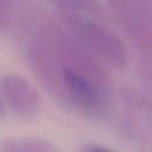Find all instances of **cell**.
<instances>
[{
	"label": "cell",
	"mask_w": 152,
	"mask_h": 152,
	"mask_svg": "<svg viewBox=\"0 0 152 152\" xmlns=\"http://www.w3.org/2000/svg\"><path fill=\"white\" fill-rule=\"evenodd\" d=\"M64 1H66V0H64ZM86 1H89V0H68V6H74L75 10H76V7L78 10H81L86 5Z\"/></svg>",
	"instance_id": "8992f818"
},
{
	"label": "cell",
	"mask_w": 152,
	"mask_h": 152,
	"mask_svg": "<svg viewBox=\"0 0 152 152\" xmlns=\"http://www.w3.org/2000/svg\"><path fill=\"white\" fill-rule=\"evenodd\" d=\"M2 112V102H1V91H0V114Z\"/></svg>",
	"instance_id": "52a82bcc"
},
{
	"label": "cell",
	"mask_w": 152,
	"mask_h": 152,
	"mask_svg": "<svg viewBox=\"0 0 152 152\" xmlns=\"http://www.w3.org/2000/svg\"><path fill=\"white\" fill-rule=\"evenodd\" d=\"M27 61L44 87L84 109L104 103L108 76L101 62L64 28L49 25L31 42Z\"/></svg>",
	"instance_id": "6da1fadb"
},
{
	"label": "cell",
	"mask_w": 152,
	"mask_h": 152,
	"mask_svg": "<svg viewBox=\"0 0 152 152\" xmlns=\"http://www.w3.org/2000/svg\"><path fill=\"white\" fill-rule=\"evenodd\" d=\"M0 91L18 112H33L38 104V96L34 88L20 75H6L1 80Z\"/></svg>",
	"instance_id": "277c9868"
},
{
	"label": "cell",
	"mask_w": 152,
	"mask_h": 152,
	"mask_svg": "<svg viewBox=\"0 0 152 152\" xmlns=\"http://www.w3.org/2000/svg\"><path fill=\"white\" fill-rule=\"evenodd\" d=\"M10 20L8 0H0V31L5 30Z\"/></svg>",
	"instance_id": "5b68a950"
},
{
	"label": "cell",
	"mask_w": 152,
	"mask_h": 152,
	"mask_svg": "<svg viewBox=\"0 0 152 152\" xmlns=\"http://www.w3.org/2000/svg\"><path fill=\"white\" fill-rule=\"evenodd\" d=\"M113 14L138 49L150 51L151 12L148 0H109Z\"/></svg>",
	"instance_id": "3957f363"
},
{
	"label": "cell",
	"mask_w": 152,
	"mask_h": 152,
	"mask_svg": "<svg viewBox=\"0 0 152 152\" xmlns=\"http://www.w3.org/2000/svg\"><path fill=\"white\" fill-rule=\"evenodd\" d=\"M96 152H109V151L103 150V148H97V150H96Z\"/></svg>",
	"instance_id": "ba28073f"
},
{
	"label": "cell",
	"mask_w": 152,
	"mask_h": 152,
	"mask_svg": "<svg viewBox=\"0 0 152 152\" xmlns=\"http://www.w3.org/2000/svg\"><path fill=\"white\" fill-rule=\"evenodd\" d=\"M72 18L74 36L100 62L112 66H122L127 52L120 38L107 26L90 19Z\"/></svg>",
	"instance_id": "7a4b0ae2"
}]
</instances>
